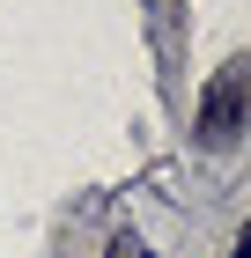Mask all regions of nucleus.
I'll return each instance as SVG.
<instances>
[{"mask_svg":"<svg viewBox=\"0 0 251 258\" xmlns=\"http://www.w3.org/2000/svg\"><path fill=\"white\" fill-rule=\"evenodd\" d=\"M104 258H155V251H148V243L133 236V229H118V236H111V251H104Z\"/></svg>","mask_w":251,"mask_h":258,"instance_id":"obj_2","label":"nucleus"},{"mask_svg":"<svg viewBox=\"0 0 251 258\" xmlns=\"http://www.w3.org/2000/svg\"><path fill=\"white\" fill-rule=\"evenodd\" d=\"M244 59H229L222 74L207 81V103H199V140L207 148H236V133H244Z\"/></svg>","mask_w":251,"mask_h":258,"instance_id":"obj_1","label":"nucleus"}]
</instances>
